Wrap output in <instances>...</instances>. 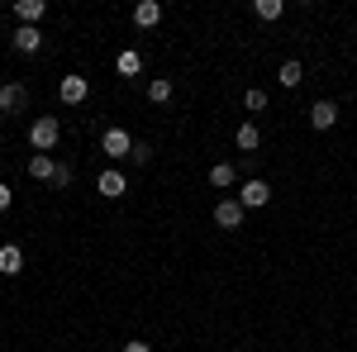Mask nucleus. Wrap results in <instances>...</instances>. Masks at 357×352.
I'll return each mask as SVG.
<instances>
[{
	"label": "nucleus",
	"mask_w": 357,
	"mask_h": 352,
	"mask_svg": "<svg viewBox=\"0 0 357 352\" xmlns=\"http://www.w3.org/2000/svg\"><path fill=\"white\" fill-rule=\"evenodd\" d=\"M57 138H62V124H57L53 114H38V119L29 124V143H33V153H53Z\"/></svg>",
	"instance_id": "nucleus-1"
},
{
	"label": "nucleus",
	"mask_w": 357,
	"mask_h": 352,
	"mask_svg": "<svg viewBox=\"0 0 357 352\" xmlns=\"http://www.w3.org/2000/svg\"><path fill=\"white\" fill-rule=\"evenodd\" d=\"M267 200H272V186H267L262 176H248L243 186H238V205H243V210H262Z\"/></svg>",
	"instance_id": "nucleus-2"
},
{
	"label": "nucleus",
	"mask_w": 357,
	"mask_h": 352,
	"mask_svg": "<svg viewBox=\"0 0 357 352\" xmlns=\"http://www.w3.org/2000/svg\"><path fill=\"white\" fill-rule=\"evenodd\" d=\"M100 153H105V158H114V162H119V158H129V153H134L129 129H105V134H100Z\"/></svg>",
	"instance_id": "nucleus-3"
},
{
	"label": "nucleus",
	"mask_w": 357,
	"mask_h": 352,
	"mask_svg": "<svg viewBox=\"0 0 357 352\" xmlns=\"http://www.w3.org/2000/svg\"><path fill=\"white\" fill-rule=\"evenodd\" d=\"M57 95H62V105H86V95H91V77H62V86H57Z\"/></svg>",
	"instance_id": "nucleus-4"
},
{
	"label": "nucleus",
	"mask_w": 357,
	"mask_h": 352,
	"mask_svg": "<svg viewBox=\"0 0 357 352\" xmlns=\"http://www.w3.org/2000/svg\"><path fill=\"white\" fill-rule=\"evenodd\" d=\"M96 190H100L105 200H119V195H129V176L110 167V171H100V176H96Z\"/></svg>",
	"instance_id": "nucleus-5"
},
{
	"label": "nucleus",
	"mask_w": 357,
	"mask_h": 352,
	"mask_svg": "<svg viewBox=\"0 0 357 352\" xmlns=\"http://www.w3.org/2000/svg\"><path fill=\"white\" fill-rule=\"evenodd\" d=\"M243 215H248V210L238 205V195L215 205V224H220V229H243Z\"/></svg>",
	"instance_id": "nucleus-6"
},
{
	"label": "nucleus",
	"mask_w": 357,
	"mask_h": 352,
	"mask_svg": "<svg viewBox=\"0 0 357 352\" xmlns=\"http://www.w3.org/2000/svg\"><path fill=\"white\" fill-rule=\"evenodd\" d=\"M29 105V91L20 82H5L0 86V114H15V109H24Z\"/></svg>",
	"instance_id": "nucleus-7"
},
{
	"label": "nucleus",
	"mask_w": 357,
	"mask_h": 352,
	"mask_svg": "<svg viewBox=\"0 0 357 352\" xmlns=\"http://www.w3.org/2000/svg\"><path fill=\"white\" fill-rule=\"evenodd\" d=\"M338 124V105L333 100H314L310 105V129H333Z\"/></svg>",
	"instance_id": "nucleus-8"
},
{
	"label": "nucleus",
	"mask_w": 357,
	"mask_h": 352,
	"mask_svg": "<svg viewBox=\"0 0 357 352\" xmlns=\"http://www.w3.org/2000/svg\"><path fill=\"white\" fill-rule=\"evenodd\" d=\"M234 143H238V153H257V148H262V129H257V124H252V119H243V124H238V134H234Z\"/></svg>",
	"instance_id": "nucleus-9"
},
{
	"label": "nucleus",
	"mask_w": 357,
	"mask_h": 352,
	"mask_svg": "<svg viewBox=\"0 0 357 352\" xmlns=\"http://www.w3.org/2000/svg\"><path fill=\"white\" fill-rule=\"evenodd\" d=\"M15 48H20V53H38V48H43L38 24H15Z\"/></svg>",
	"instance_id": "nucleus-10"
},
{
	"label": "nucleus",
	"mask_w": 357,
	"mask_h": 352,
	"mask_svg": "<svg viewBox=\"0 0 357 352\" xmlns=\"http://www.w3.org/2000/svg\"><path fill=\"white\" fill-rule=\"evenodd\" d=\"M210 186H215V190L238 186V167H234V162H215V167H210Z\"/></svg>",
	"instance_id": "nucleus-11"
},
{
	"label": "nucleus",
	"mask_w": 357,
	"mask_h": 352,
	"mask_svg": "<svg viewBox=\"0 0 357 352\" xmlns=\"http://www.w3.org/2000/svg\"><path fill=\"white\" fill-rule=\"evenodd\" d=\"M158 20H162V5H158V0H138L134 5V24L138 29H153Z\"/></svg>",
	"instance_id": "nucleus-12"
},
{
	"label": "nucleus",
	"mask_w": 357,
	"mask_h": 352,
	"mask_svg": "<svg viewBox=\"0 0 357 352\" xmlns=\"http://www.w3.org/2000/svg\"><path fill=\"white\" fill-rule=\"evenodd\" d=\"M20 271H24V252L15 243H5L0 247V276H20Z\"/></svg>",
	"instance_id": "nucleus-13"
},
{
	"label": "nucleus",
	"mask_w": 357,
	"mask_h": 352,
	"mask_svg": "<svg viewBox=\"0 0 357 352\" xmlns=\"http://www.w3.org/2000/svg\"><path fill=\"white\" fill-rule=\"evenodd\" d=\"M43 15H48L43 0H20V5H15V20H20V24H38Z\"/></svg>",
	"instance_id": "nucleus-14"
},
{
	"label": "nucleus",
	"mask_w": 357,
	"mask_h": 352,
	"mask_svg": "<svg viewBox=\"0 0 357 352\" xmlns=\"http://www.w3.org/2000/svg\"><path fill=\"white\" fill-rule=\"evenodd\" d=\"M53 158H48V153H33V158H29V176H33V181H53Z\"/></svg>",
	"instance_id": "nucleus-15"
},
{
	"label": "nucleus",
	"mask_w": 357,
	"mask_h": 352,
	"mask_svg": "<svg viewBox=\"0 0 357 352\" xmlns=\"http://www.w3.org/2000/svg\"><path fill=\"white\" fill-rule=\"evenodd\" d=\"M114 72H119V77H138V72H143V57H138L134 48H124V53L114 57Z\"/></svg>",
	"instance_id": "nucleus-16"
},
{
	"label": "nucleus",
	"mask_w": 357,
	"mask_h": 352,
	"mask_svg": "<svg viewBox=\"0 0 357 352\" xmlns=\"http://www.w3.org/2000/svg\"><path fill=\"white\" fill-rule=\"evenodd\" d=\"M148 100H153V105H167V100H172V77H153V82H148Z\"/></svg>",
	"instance_id": "nucleus-17"
},
{
	"label": "nucleus",
	"mask_w": 357,
	"mask_h": 352,
	"mask_svg": "<svg viewBox=\"0 0 357 352\" xmlns=\"http://www.w3.org/2000/svg\"><path fill=\"white\" fill-rule=\"evenodd\" d=\"M252 10H257V20H267V24H272V20H281V15H286V0H257Z\"/></svg>",
	"instance_id": "nucleus-18"
},
{
	"label": "nucleus",
	"mask_w": 357,
	"mask_h": 352,
	"mask_svg": "<svg viewBox=\"0 0 357 352\" xmlns=\"http://www.w3.org/2000/svg\"><path fill=\"white\" fill-rule=\"evenodd\" d=\"M301 82H305V67H301V62H281V86L291 91V86H301Z\"/></svg>",
	"instance_id": "nucleus-19"
},
{
	"label": "nucleus",
	"mask_w": 357,
	"mask_h": 352,
	"mask_svg": "<svg viewBox=\"0 0 357 352\" xmlns=\"http://www.w3.org/2000/svg\"><path fill=\"white\" fill-rule=\"evenodd\" d=\"M243 105L252 109V114H257V109H267V91H257V86H252V91H243Z\"/></svg>",
	"instance_id": "nucleus-20"
},
{
	"label": "nucleus",
	"mask_w": 357,
	"mask_h": 352,
	"mask_svg": "<svg viewBox=\"0 0 357 352\" xmlns=\"http://www.w3.org/2000/svg\"><path fill=\"white\" fill-rule=\"evenodd\" d=\"M53 186H72V167H67V162L53 167Z\"/></svg>",
	"instance_id": "nucleus-21"
},
{
	"label": "nucleus",
	"mask_w": 357,
	"mask_h": 352,
	"mask_svg": "<svg viewBox=\"0 0 357 352\" xmlns=\"http://www.w3.org/2000/svg\"><path fill=\"white\" fill-rule=\"evenodd\" d=\"M129 158H134V162L143 167V162H148V158H153V148H148V143H134V153H129Z\"/></svg>",
	"instance_id": "nucleus-22"
},
{
	"label": "nucleus",
	"mask_w": 357,
	"mask_h": 352,
	"mask_svg": "<svg viewBox=\"0 0 357 352\" xmlns=\"http://www.w3.org/2000/svg\"><path fill=\"white\" fill-rule=\"evenodd\" d=\"M10 205H15V190H10L5 181H0V210H10Z\"/></svg>",
	"instance_id": "nucleus-23"
},
{
	"label": "nucleus",
	"mask_w": 357,
	"mask_h": 352,
	"mask_svg": "<svg viewBox=\"0 0 357 352\" xmlns=\"http://www.w3.org/2000/svg\"><path fill=\"white\" fill-rule=\"evenodd\" d=\"M119 352H153V348H148V343H138V338H134V343H124Z\"/></svg>",
	"instance_id": "nucleus-24"
},
{
	"label": "nucleus",
	"mask_w": 357,
	"mask_h": 352,
	"mask_svg": "<svg viewBox=\"0 0 357 352\" xmlns=\"http://www.w3.org/2000/svg\"><path fill=\"white\" fill-rule=\"evenodd\" d=\"M0 86H5V77H0Z\"/></svg>",
	"instance_id": "nucleus-25"
}]
</instances>
